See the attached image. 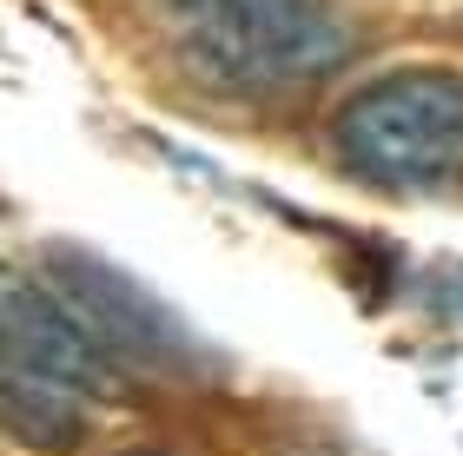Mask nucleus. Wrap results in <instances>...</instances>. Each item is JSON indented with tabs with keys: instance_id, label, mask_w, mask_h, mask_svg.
<instances>
[{
	"instance_id": "f257e3e1",
	"label": "nucleus",
	"mask_w": 463,
	"mask_h": 456,
	"mask_svg": "<svg viewBox=\"0 0 463 456\" xmlns=\"http://www.w3.org/2000/svg\"><path fill=\"white\" fill-rule=\"evenodd\" d=\"M179 53L232 93H291L338 73L357 33L325 0H159Z\"/></svg>"
},
{
	"instance_id": "f03ea898",
	"label": "nucleus",
	"mask_w": 463,
	"mask_h": 456,
	"mask_svg": "<svg viewBox=\"0 0 463 456\" xmlns=\"http://www.w3.org/2000/svg\"><path fill=\"white\" fill-rule=\"evenodd\" d=\"M331 146L364 185L444 192L463 179V73L404 67L345 99Z\"/></svg>"
},
{
	"instance_id": "7ed1b4c3",
	"label": "nucleus",
	"mask_w": 463,
	"mask_h": 456,
	"mask_svg": "<svg viewBox=\"0 0 463 456\" xmlns=\"http://www.w3.org/2000/svg\"><path fill=\"white\" fill-rule=\"evenodd\" d=\"M40 265H47V284L67 298V311L93 330V344L113 364L153 370V377H213L219 370V350L165 298L146 292L133 272H119L113 258L80 252V245H47Z\"/></svg>"
},
{
	"instance_id": "20e7f679",
	"label": "nucleus",
	"mask_w": 463,
	"mask_h": 456,
	"mask_svg": "<svg viewBox=\"0 0 463 456\" xmlns=\"http://www.w3.org/2000/svg\"><path fill=\"white\" fill-rule=\"evenodd\" d=\"M0 364L60 377L73 390H119V364L93 344V330L67 311V298L14 265H0Z\"/></svg>"
},
{
	"instance_id": "39448f33",
	"label": "nucleus",
	"mask_w": 463,
	"mask_h": 456,
	"mask_svg": "<svg viewBox=\"0 0 463 456\" xmlns=\"http://www.w3.org/2000/svg\"><path fill=\"white\" fill-rule=\"evenodd\" d=\"M0 437H14L27 450H47V456H67L87 437V404L60 377H33V370L0 364Z\"/></svg>"
},
{
	"instance_id": "423d86ee",
	"label": "nucleus",
	"mask_w": 463,
	"mask_h": 456,
	"mask_svg": "<svg viewBox=\"0 0 463 456\" xmlns=\"http://www.w3.org/2000/svg\"><path fill=\"white\" fill-rule=\"evenodd\" d=\"M119 456H173V450H119Z\"/></svg>"
}]
</instances>
